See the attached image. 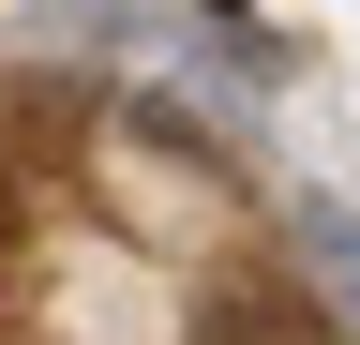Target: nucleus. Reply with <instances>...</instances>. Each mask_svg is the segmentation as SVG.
<instances>
[{"mask_svg": "<svg viewBox=\"0 0 360 345\" xmlns=\"http://www.w3.org/2000/svg\"><path fill=\"white\" fill-rule=\"evenodd\" d=\"M285 240H300V271L330 285V315H360V210L345 195H285Z\"/></svg>", "mask_w": 360, "mask_h": 345, "instance_id": "nucleus-1", "label": "nucleus"}]
</instances>
